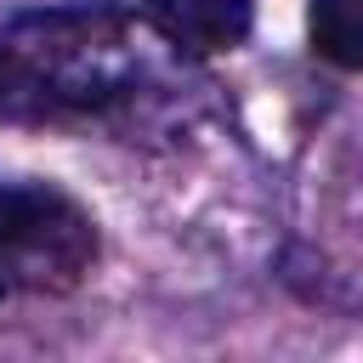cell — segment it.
Wrapping results in <instances>:
<instances>
[{"instance_id":"cell-2","label":"cell","mask_w":363,"mask_h":363,"mask_svg":"<svg viewBox=\"0 0 363 363\" xmlns=\"http://www.w3.org/2000/svg\"><path fill=\"white\" fill-rule=\"evenodd\" d=\"M96 261V221L45 182H0V312L23 295H68Z\"/></svg>"},{"instance_id":"cell-4","label":"cell","mask_w":363,"mask_h":363,"mask_svg":"<svg viewBox=\"0 0 363 363\" xmlns=\"http://www.w3.org/2000/svg\"><path fill=\"white\" fill-rule=\"evenodd\" d=\"M306 34L323 62L363 74V0H306Z\"/></svg>"},{"instance_id":"cell-3","label":"cell","mask_w":363,"mask_h":363,"mask_svg":"<svg viewBox=\"0 0 363 363\" xmlns=\"http://www.w3.org/2000/svg\"><path fill=\"white\" fill-rule=\"evenodd\" d=\"M142 17L176 57H216L244 45L255 0H142Z\"/></svg>"},{"instance_id":"cell-1","label":"cell","mask_w":363,"mask_h":363,"mask_svg":"<svg viewBox=\"0 0 363 363\" xmlns=\"http://www.w3.org/2000/svg\"><path fill=\"white\" fill-rule=\"evenodd\" d=\"M159 45L147 17L108 0L17 11L0 23V119L119 113L153 79Z\"/></svg>"}]
</instances>
